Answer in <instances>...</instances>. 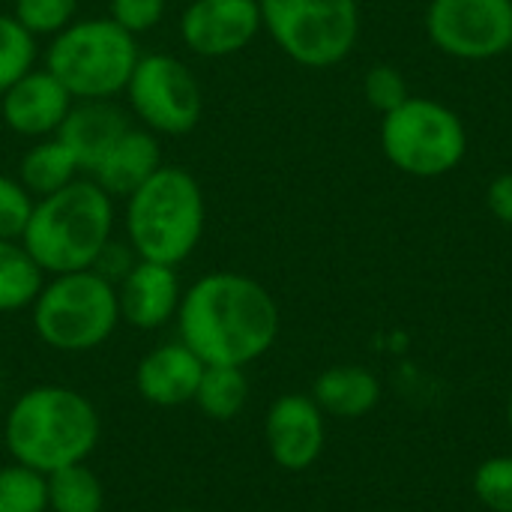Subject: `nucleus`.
Returning a JSON list of instances; mask_svg holds the SVG:
<instances>
[{"label": "nucleus", "mask_w": 512, "mask_h": 512, "mask_svg": "<svg viewBox=\"0 0 512 512\" xmlns=\"http://www.w3.org/2000/svg\"><path fill=\"white\" fill-rule=\"evenodd\" d=\"M180 342L204 366H249L264 357L279 336V306L252 276L207 273L180 297Z\"/></svg>", "instance_id": "obj_1"}, {"label": "nucleus", "mask_w": 512, "mask_h": 512, "mask_svg": "<svg viewBox=\"0 0 512 512\" xmlns=\"http://www.w3.org/2000/svg\"><path fill=\"white\" fill-rule=\"evenodd\" d=\"M114 198L96 180H72L69 186L36 198L24 228V249L51 273L93 270L111 243Z\"/></svg>", "instance_id": "obj_2"}, {"label": "nucleus", "mask_w": 512, "mask_h": 512, "mask_svg": "<svg viewBox=\"0 0 512 512\" xmlns=\"http://www.w3.org/2000/svg\"><path fill=\"white\" fill-rule=\"evenodd\" d=\"M12 459L39 474L81 465L99 444V414L87 396L69 387H33L6 414Z\"/></svg>", "instance_id": "obj_3"}, {"label": "nucleus", "mask_w": 512, "mask_h": 512, "mask_svg": "<svg viewBox=\"0 0 512 512\" xmlns=\"http://www.w3.org/2000/svg\"><path fill=\"white\" fill-rule=\"evenodd\" d=\"M204 234V189L180 165H162L126 198V237L135 258L177 267Z\"/></svg>", "instance_id": "obj_4"}, {"label": "nucleus", "mask_w": 512, "mask_h": 512, "mask_svg": "<svg viewBox=\"0 0 512 512\" xmlns=\"http://www.w3.org/2000/svg\"><path fill=\"white\" fill-rule=\"evenodd\" d=\"M141 60L138 39L117 21L81 18L51 36L45 69L69 90L75 102L114 99L126 90Z\"/></svg>", "instance_id": "obj_5"}, {"label": "nucleus", "mask_w": 512, "mask_h": 512, "mask_svg": "<svg viewBox=\"0 0 512 512\" xmlns=\"http://www.w3.org/2000/svg\"><path fill=\"white\" fill-rule=\"evenodd\" d=\"M30 309L36 336L57 351L99 348L120 324L117 285L96 270L51 276Z\"/></svg>", "instance_id": "obj_6"}, {"label": "nucleus", "mask_w": 512, "mask_h": 512, "mask_svg": "<svg viewBox=\"0 0 512 512\" xmlns=\"http://www.w3.org/2000/svg\"><path fill=\"white\" fill-rule=\"evenodd\" d=\"M261 21L282 54L309 69L342 63L360 36L357 0H261Z\"/></svg>", "instance_id": "obj_7"}, {"label": "nucleus", "mask_w": 512, "mask_h": 512, "mask_svg": "<svg viewBox=\"0 0 512 512\" xmlns=\"http://www.w3.org/2000/svg\"><path fill=\"white\" fill-rule=\"evenodd\" d=\"M381 147L390 165L411 177L450 174L468 153V132L456 111L435 99L408 96L384 114Z\"/></svg>", "instance_id": "obj_8"}, {"label": "nucleus", "mask_w": 512, "mask_h": 512, "mask_svg": "<svg viewBox=\"0 0 512 512\" xmlns=\"http://www.w3.org/2000/svg\"><path fill=\"white\" fill-rule=\"evenodd\" d=\"M123 93L132 114L153 135H186L201 120V84L192 69L171 54H141Z\"/></svg>", "instance_id": "obj_9"}, {"label": "nucleus", "mask_w": 512, "mask_h": 512, "mask_svg": "<svg viewBox=\"0 0 512 512\" xmlns=\"http://www.w3.org/2000/svg\"><path fill=\"white\" fill-rule=\"evenodd\" d=\"M426 33L459 60H492L512 48V0H432Z\"/></svg>", "instance_id": "obj_10"}, {"label": "nucleus", "mask_w": 512, "mask_h": 512, "mask_svg": "<svg viewBox=\"0 0 512 512\" xmlns=\"http://www.w3.org/2000/svg\"><path fill=\"white\" fill-rule=\"evenodd\" d=\"M261 27V0H192L180 15V39L198 57H231Z\"/></svg>", "instance_id": "obj_11"}, {"label": "nucleus", "mask_w": 512, "mask_h": 512, "mask_svg": "<svg viewBox=\"0 0 512 512\" xmlns=\"http://www.w3.org/2000/svg\"><path fill=\"white\" fill-rule=\"evenodd\" d=\"M264 438L273 462L285 471H306L324 453V411L312 396H282L270 405Z\"/></svg>", "instance_id": "obj_12"}, {"label": "nucleus", "mask_w": 512, "mask_h": 512, "mask_svg": "<svg viewBox=\"0 0 512 512\" xmlns=\"http://www.w3.org/2000/svg\"><path fill=\"white\" fill-rule=\"evenodd\" d=\"M72 105L75 99L48 69H30L0 93L3 123L15 135L33 141L57 135Z\"/></svg>", "instance_id": "obj_13"}, {"label": "nucleus", "mask_w": 512, "mask_h": 512, "mask_svg": "<svg viewBox=\"0 0 512 512\" xmlns=\"http://www.w3.org/2000/svg\"><path fill=\"white\" fill-rule=\"evenodd\" d=\"M180 297L183 291L174 267L144 258H135V264L117 285L120 318L135 330H156L177 318Z\"/></svg>", "instance_id": "obj_14"}, {"label": "nucleus", "mask_w": 512, "mask_h": 512, "mask_svg": "<svg viewBox=\"0 0 512 512\" xmlns=\"http://www.w3.org/2000/svg\"><path fill=\"white\" fill-rule=\"evenodd\" d=\"M204 375V360L183 342H168L153 348L135 369L138 393L159 408H177L195 402Z\"/></svg>", "instance_id": "obj_15"}, {"label": "nucleus", "mask_w": 512, "mask_h": 512, "mask_svg": "<svg viewBox=\"0 0 512 512\" xmlns=\"http://www.w3.org/2000/svg\"><path fill=\"white\" fill-rule=\"evenodd\" d=\"M129 126V114L111 99H84L69 108L57 138L69 147L78 168L90 174Z\"/></svg>", "instance_id": "obj_16"}, {"label": "nucleus", "mask_w": 512, "mask_h": 512, "mask_svg": "<svg viewBox=\"0 0 512 512\" xmlns=\"http://www.w3.org/2000/svg\"><path fill=\"white\" fill-rule=\"evenodd\" d=\"M162 147L150 129L129 126L117 144L102 156V162L90 171L93 180L111 198H129L138 186H144L162 168Z\"/></svg>", "instance_id": "obj_17"}, {"label": "nucleus", "mask_w": 512, "mask_h": 512, "mask_svg": "<svg viewBox=\"0 0 512 512\" xmlns=\"http://www.w3.org/2000/svg\"><path fill=\"white\" fill-rule=\"evenodd\" d=\"M312 399L330 417L357 420V417H366L378 405L381 384L363 366H333L324 375H318L312 387Z\"/></svg>", "instance_id": "obj_18"}, {"label": "nucleus", "mask_w": 512, "mask_h": 512, "mask_svg": "<svg viewBox=\"0 0 512 512\" xmlns=\"http://www.w3.org/2000/svg\"><path fill=\"white\" fill-rule=\"evenodd\" d=\"M78 174H81V168H78L75 156L57 135L39 138L30 150H24V156L18 162V183L33 198H45V195L69 186L72 180H78Z\"/></svg>", "instance_id": "obj_19"}, {"label": "nucleus", "mask_w": 512, "mask_h": 512, "mask_svg": "<svg viewBox=\"0 0 512 512\" xmlns=\"http://www.w3.org/2000/svg\"><path fill=\"white\" fill-rule=\"evenodd\" d=\"M45 285V270L33 261L21 240H0V312L33 306Z\"/></svg>", "instance_id": "obj_20"}, {"label": "nucleus", "mask_w": 512, "mask_h": 512, "mask_svg": "<svg viewBox=\"0 0 512 512\" xmlns=\"http://www.w3.org/2000/svg\"><path fill=\"white\" fill-rule=\"evenodd\" d=\"M249 381L240 366H204L195 402L210 420H231L243 411Z\"/></svg>", "instance_id": "obj_21"}, {"label": "nucleus", "mask_w": 512, "mask_h": 512, "mask_svg": "<svg viewBox=\"0 0 512 512\" xmlns=\"http://www.w3.org/2000/svg\"><path fill=\"white\" fill-rule=\"evenodd\" d=\"M102 504V483L84 462L48 474V507L54 512H102Z\"/></svg>", "instance_id": "obj_22"}, {"label": "nucleus", "mask_w": 512, "mask_h": 512, "mask_svg": "<svg viewBox=\"0 0 512 512\" xmlns=\"http://www.w3.org/2000/svg\"><path fill=\"white\" fill-rule=\"evenodd\" d=\"M48 510V477L12 465L0 468V512H45Z\"/></svg>", "instance_id": "obj_23"}, {"label": "nucleus", "mask_w": 512, "mask_h": 512, "mask_svg": "<svg viewBox=\"0 0 512 512\" xmlns=\"http://www.w3.org/2000/svg\"><path fill=\"white\" fill-rule=\"evenodd\" d=\"M36 36H30L12 15H0V93L33 69Z\"/></svg>", "instance_id": "obj_24"}, {"label": "nucleus", "mask_w": 512, "mask_h": 512, "mask_svg": "<svg viewBox=\"0 0 512 512\" xmlns=\"http://www.w3.org/2000/svg\"><path fill=\"white\" fill-rule=\"evenodd\" d=\"M78 0H15L12 18L30 36H57L75 21Z\"/></svg>", "instance_id": "obj_25"}, {"label": "nucleus", "mask_w": 512, "mask_h": 512, "mask_svg": "<svg viewBox=\"0 0 512 512\" xmlns=\"http://www.w3.org/2000/svg\"><path fill=\"white\" fill-rule=\"evenodd\" d=\"M474 495L492 512H512V456L486 459L474 471Z\"/></svg>", "instance_id": "obj_26"}, {"label": "nucleus", "mask_w": 512, "mask_h": 512, "mask_svg": "<svg viewBox=\"0 0 512 512\" xmlns=\"http://www.w3.org/2000/svg\"><path fill=\"white\" fill-rule=\"evenodd\" d=\"M36 198L18 183V177L0 174V240H21L30 222Z\"/></svg>", "instance_id": "obj_27"}, {"label": "nucleus", "mask_w": 512, "mask_h": 512, "mask_svg": "<svg viewBox=\"0 0 512 512\" xmlns=\"http://www.w3.org/2000/svg\"><path fill=\"white\" fill-rule=\"evenodd\" d=\"M363 93H366V102L381 114H390L393 108H399L411 96L408 81L402 78V72L396 66H387V63H378V66H372L366 72Z\"/></svg>", "instance_id": "obj_28"}, {"label": "nucleus", "mask_w": 512, "mask_h": 512, "mask_svg": "<svg viewBox=\"0 0 512 512\" xmlns=\"http://www.w3.org/2000/svg\"><path fill=\"white\" fill-rule=\"evenodd\" d=\"M168 0H108V18L117 21L132 36L162 24Z\"/></svg>", "instance_id": "obj_29"}, {"label": "nucleus", "mask_w": 512, "mask_h": 512, "mask_svg": "<svg viewBox=\"0 0 512 512\" xmlns=\"http://www.w3.org/2000/svg\"><path fill=\"white\" fill-rule=\"evenodd\" d=\"M486 201H489V210L512 228V171L510 174H501L492 180L489 192H486Z\"/></svg>", "instance_id": "obj_30"}, {"label": "nucleus", "mask_w": 512, "mask_h": 512, "mask_svg": "<svg viewBox=\"0 0 512 512\" xmlns=\"http://www.w3.org/2000/svg\"><path fill=\"white\" fill-rule=\"evenodd\" d=\"M507 423H510V432H512V393H510V402H507Z\"/></svg>", "instance_id": "obj_31"}, {"label": "nucleus", "mask_w": 512, "mask_h": 512, "mask_svg": "<svg viewBox=\"0 0 512 512\" xmlns=\"http://www.w3.org/2000/svg\"><path fill=\"white\" fill-rule=\"evenodd\" d=\"M171 512H192V510H171Z\"/></svg>", "instance_id": "obj_32"}]
</instances>
